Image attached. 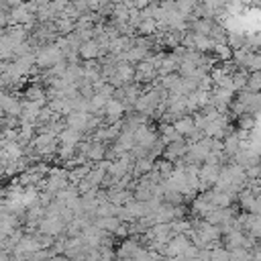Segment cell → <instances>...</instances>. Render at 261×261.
Here are the masks:
<instances>
[{
  "instance_id": "cell-12",
  "label": "cell",
  "mask_w": 261,
  "mask_h": 261,
  "mask_svg": "<svg viewBox=\"0 0 261 261\" xmlns=\"http://www.w3.org/2000/svg\"><path fill=\"white\" fill-rule=\"evenodd\" d=\"M153 167H155L153 157H143V159H137V161H135L133 173L139 175V177H143V175H147L149 171H153Z\"/></svg>"
},
{
  "instance_id": "cell-27",
  "label": "cell",
  "mask_w": 261,
  "mask_h": 261,
  "mask_svg": "<svg viewBox=\"0 0 261 261\" xmlns=\"http://www.w3.org/2000/svg\"><path fill=\"white\" fill-rule=\"evenodd\" d=\"M259 165H261V157H259Z\"/></svg>"
},
{
  "instance_id": "cell-21",
  "label": "cell",
  "mask_w": 261,
  "mask_h": 261,
  "mask_svg": "<svg viewBox=\"0 0 261 261\" xmlns=\"http://www.w3.org/2000/svg\"><path fill=\"white\" fill-rule=\"evenodd\" d=\"M55 27H57L59 33L71 35V33L75 31V20H71V18H57V20H55Z\"/></svg>"
},
{
  "instance_id": "cell-19",
  "label": "cell",
  "mask_w": 261,
  "mask_h": 261,
  "mask_svg": "<svg viewBox=\"0 0 261 261\" xmlns=\"http://www.w3.org/2000/svg\"><path fill=\"white\" fill-rule=\"evenodd\" d=\"M194 8H196V2L194 0H175V10L181 12L186 18H190L194 14Z\"/></svg>"
},
{
  "instance_id": "cell-25",
  "label": "cell",
  "mask_w": 261,
  "mask_h": 261,
  "mask_svg": "<svg viewBox=\"0 0 261 261\" xmlns=\"http://www.w3.org/2000/svg\"><path fill=\"white\" fill-rule=\"evenodd\" d=\"M133 4H135L137 10H145V8H149L151 0H133Z\"/></svg>"
},
{
  "instance_id": "cell-11",
  "label": "cell",
  "mask_w": 261,
  "mask_h": 261,
  "mask_svg": "<svg viewBox=\"0 0 261 261\" xmlns=\"http://www.w3.org/2000/svg\"><path fill=\"white\" fill-rule=\"evenodd\" d=\"M82 135H84V133L65 126V128L59 133V141H61L63 145H80V143H82Z\"/></svg>"
},
{
  "instance_id": "cell-4",
  "label": "cell",
  "mask_w": 261,
  "mask_h": 261,
  "mask_svg": "<svg viewBox=\"0 0 261 261\" xmlns=\"http://www.w3.org/2000/svg\"><path fill=\"white\" fill-rule=\"evenodd\" d=\"M90 112H84V110H71L65 118V126L73 128V130H80V133H86L88 130V122H90Z\"/></svg>"
},
{
  "instance_id": "cell-7",
  "label": "cell",
  "mask_w": 261,
  "mask_h": 261,
  "mask_svg": "<svg viewBox=\"0 0 261 261\" xmlns=\"http://www.w3.org/2000/svg\"><path fill=\"white\" fill-rule=\"evenodd\" d=\"M100 53H102V45H100L96 39H92V41H86V43L80 47V57H82L84 61H92V59H98V57H100Z\"/></svg>"
},
{
  "instance_id": "cell-10",
  "label": "cell",
  "mask_w": 261,
  "mask_h": 261,
  "mask_svg": "<svg viewBox=\"0 0 261 261\" xmlns=\"http://www.w3.org/2000/svg\"><path fill=\"white\" fill-rule=\"evenodd\" d=\"M179 133H181V137H190L198 126H196V120H194V116H181L175 124H173Z\"/></svg>"
},
{
  "instance_id": "cell-24",
  "label": "cell",
  "mask_w": 261,
  "mask_h": 261,
  "mask_svg": "<svg viewBox=\"0 0 261 261\" xmlns=\"http://www.w3.org/2000/svg\"><path fill=\"white\" fill-rule=\"evenodd\" d=\"M239 126H241V130H251L253 126H255V116L253 114H241L239 116Z\"/></svg>"
},
{
  "instance_id": "cell-14",
  "label": "cell",
  "mask_w": 261,
  "mask_h": 261,
  "mask_svg": "<svg viewBox=\"0 0 261 261\" xmlns=\"http://www.w3.org/2000/svg\"><path fill=\"white\" fill-rule=\"evenodd\" d=\"M161 130H163V135H161L163 145H169V143H173V141L184 139V137H181V133H179L173 124H163V126H161Z\"/></svg>"
},
{
  "instance_id": "cell-17",
  "label": "cell",
  "mask_w": 261,
  "mask_h": 261,
  "mask_svg": "<svg viewBox=\"0 0 261 261\" xmlns=\"http://www.w3.org/2000/svg\"><path fill=\"white\" fill-rule=\"evenodd\" d=\"M255 200H257V196L247 188V190H243L241 194H239V202H241V206L247 210V212H251V208L255 206Z\"/></svg>"
},
{
  "instance_id": "cell-13",
  "label": "cell",
  "mask_w": 261,
  "mask_h": 261,
  "mask_svg": "<svg viewBox=\"0 0 261 261\" xmlns=\"http://www.w3.org/2000/svg\"><path fill=\"white\" fill-rule=\"evenodd\" d=\"M98 228H102V230H108V232H116V228L122 224L120 222V218L118 216H104V218H96V222H94Z\"/></svg>"
},
{
  "instance_id": "cell-18",
  "label": "cell",
  "mask_w": 261,
  "mask_h": 261,
  "mask_svg": "<svg viewBox=\"0 0 261 261\" xmlns=\"http://www.w3.org/2000/svg\"><path fill=\"white\" fill-rule=\"evenodd\" d=\"M212 53H216V57H218L220 61H228V59L232 57L234 49H232L228 43H218V45L214 47V51H212Z\"/></svg>"
},
{
  "instance_id": "cell-16",
  "label": "cell",
  "mask_w": 261,
  "mask_h": 261,
  "mask_svg": "<svg viewBox=\"0 0 261 261\" xmlns=\"http://www.w3.org/2000/svg\"><path fill=\"white\" fill-rule=\"evenodd\" d=\"M143 37H151V35H155L157 31H159V27H157V22H155V18H145L141 24H139V29H137Z\"/></svg>"
},
{
  "instance_id": "cell-23",
  "label": "cell",
  "mask_w": 261,
  "mask_h": 261,
  "mask_svg": "<svg viewBox=\"0 0 261 261\" xmlns=\"http://www.w3.org/2000/svg\"><path fill=\"white\" fill-rule=\"evenodd\" d=\"M247 90L253 94H261V71L249 73V82H247Z\"/></svg>"
},
{
  "instance_id": "cell-2",
  "label": "cell",
  "mask_w": 261,
  "mask_h": 261,
  "mask_svg": "<svg viewBox=\"0 0 261 261\" xmlns=\"http://www.w3.org/2000/svg\"><path fill=\"white\" fill-rule=\"evenodd\" d=\"M220 171H222V165H208V163H204L200 167V190L216 186V181L220 177Z\"/></svg>"
},
{
  "instance_id": "cell-26",
  "label": "cell",
  "mask_w": 261,
  "mask_h": 261,
  "mask_svg": "<svg viewBox=\"0 0 261 261\" xmlns=\"http://www.w3.org/2000/svg\"><path fill=\"white\" fill-rule=\"evenodd\" d=\"M51 261H65V259H63V257H53Z\"/></svg>"
},
{
  "instance_id": "cell-9",
  "label": "cell",
  "mask_w": 261,
  "mask_h": 261,
  "mask_svg": "<svg viewBox=\"0 0 261 261\" xmlns=\"http://www.w3.org/2000/svg\"><path fill=\"white\" fill-rule=\"evenodd\" d=\"M222 143H224V153H226V157H234L239 151H241V137H239V133H228L224 139H222Z\"/></svg>"
},
{
  "instance_id": "cell-3",
  "label": "cell",
  "mask_w": 261,
  "mask_h": 261,
  "mask_svg": "<svg viewBox=\"0 0 261 261\" xmlns=\"http://www.w3.org/2000/svg\"><path fill=\"white\" fill-rule=\"evenodd\" d=\"M126 110V106H124V102H120V100H116V98H110L108 100V104H106V108H104V122L110 126V124H114V122H118V120H122V112Z\"/></svg>"
},
{
  "instance_id": "cell-22",
  "label": "cell",
  "mask_w": 261,
  "mask_h": 261,
  "mask_svg": "<svg viewBox=\"0 0 261 261\" xmlns=\"http://www.w3.org/2000/svg\"><path fill=\"white\" fill-rule=\"evenodd\" d=\"M245 69H247L249 73L261 71V53H249V59H247Z\"/></svg>"
},
{
  "instance_id": "cell-1",
  "label": "cell",
  "mask_w": 261,
  "mask_h": 261,
  "mask_svg": "<svg viewBox=\"0 0 261 261\" xmlns=\"http://www.w3.org/2000/svg\"><path fill=\"white\" fill-rule=\"evenodd\" d=\"M135 143L151 151V149L159 143V137H157V133H155V128H153V126L141 124V126L137 128V133H135Z\"/></svg>"
},
{
  "instance_id": "cell-15",
  "label": "cell",
  "mask_w": 261,
  "mask_h": 261,
  "mask_svg": "<svg viewBox=\"0 0 261 261\" xmlns=\"http://www.w3.org/2000/svg\"><path fill=\"white\" fill-rule=\"evenodd\" d=\"M106 147H104V143H92V147H90V153H88V159L90 161H104L106 159Z\"/></svg>"
},
{
  "instance_id": "cell-5",
  "label": "cell",
  "mask_w": 261,
  "mask_h": 261,
  "mask_svg": "<svg viewBox=\"0 0 261 261\" xmlns=\"http://www.w3.org/2000/svg\"><path fill=\"white\" fill-rule=\"evenodd\" d=\"M190 245H192V243H190L188 234H175V237L167 243V247H165V255H167V257H181L184 251H186Z\"/></svg>"
},
{
  "instance_id": "cell-20",
  "label": "cell",
  "mask_w": 261,
  "mask_h": 261,
  "mask_svg": "<svg viewBox=\"0 0 261 261\" xmlns=\"http://www.w3.org/2000/svg\"><path fill=\"white\" fill-rule=\"evenodd\" d=\"M210 261H230V251L226 247H212L210 249Z\"/></svg>"
},
{
  "instance_id": "cell-8",
  "label": "cell",
  "mask_w": 261,
  "mask_h": 261,
  "mask_svg": "<svg viewBox=\"0 0 261 261\" xmlns=\"http://www.w3.org/2000/svg\"><path fill=\"white\" fill-rule=\"evenodd\" d=\"M157 73H159V71H157V67H155L149 59H145V61H141V63L137 65L135 82H147V80H153Z\"/></svg>"
},
{
  "instance_id": "cell-6",
  "label": "cell",
  "mask_w": 261,
  "mask_h": 261,
  "mask_svg": "<svg viewBox=\"0 0 261 261\" xmlns=\"http://www.w3.org/2000/svg\"><path fill=\"white\" fill-rule=\"evenodd\" d=\"M188 149H190V143L186 141V137L179 139V141H173V143L167 145V149H165V157H163V159L179 161V157H186V155H188Z\"/></svg>"
}]
</instances>
